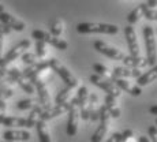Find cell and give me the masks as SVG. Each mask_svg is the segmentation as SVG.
<instances>
[{
  "instance_id": "1",
  "label": "cell",
  "mask_w": 157,
  "mask_h": 142,
  "mask_svg": "<svg viewBox=\"0 0 157 142\" xmlns=\"http://www.w3.org/2000/svg\"><path fill=\"white\" fill-rule=\"evenodd\" d=\"M77 32L81 34H92V33H101V34H116L119 28L111 23H98V22H82L77 25Z\"/></svg>"
},
{
  "instance_id": "2",
  "label": "cell",
  "mask_w": 157,
  "mask_h": 142,
  "mask_svg": "<svg viewBox=\"0 0 157 142\" xmlns=\"http://www.w3.org/2000/svg\"><path fill=\"white\" fill-rule=\"evenodd\" d=\"M48 62H49V68H52V70L62 78L63 82L66 83V86L71 87V89H74V87L78 86V79L75 78V75L72 74V72L68 70V68L66 67L59 59L52 57V59H49Z\"/></svg>"
},
{
  "instance_id": "3",
  "label": "cell",
  "mask_w": 157,
  "mask_h": 142,
  "mask_svg": "<svg viewBox=\"0 0 157 142\" xmlns=\"http://www.w3.org/2000/svg\"><path fill=\"white\" fill-rule=\"evenodd\" d=\"M144 38H145V47H146V59L149 66H156L157 62V43L155 29L152 26H145L144 28Z\"/></svg>"
},
{
  "instance_id": "4",
  "label": "cell",
  "mask_w": 157,
  "mask_h": 142,
  "mask_svg": "<svg viewBox=\"0 0 157 142\" xmlns=\"http://www.w3.org/2000/svg\"><path fill=\"white\" fill-rule=\"evenodd\" d=\"M30 83H32L33 86H34L36 89V93L38 94V102H40L43 107H45L48 109V108H51L52 105H51V96H49V92H48V87L45 85V82L43 81V78H41V74H36L33 75L32 78H30Z\"/></svg>"
},
{
  "instance_id": "5",
  "label": "cell",
  "mask_w": 157,
  "mask_h": 142,
  "mask_svg": "<svg viewBox=\"0 0 157 142\" xmlns=\"http://www.w3.org/2000/svg\"><path fill=\"white\" fill-rule=\"evenodd\" d=\"M30 45H32V41L30 40H22V41H19L17 45H14V47L11 48L4 56H3L2 62H0V68L8 67L10 63H13L14 60H17L18 57L22 56L23 53H25L26 49H29Z\"/></svg>"
},
{
  "instance_id": "6",
  "label": "cell",
  "mask_w": 157,
  "mask_h": 142,
  "mask_svg": "<svg viewBox=\"0 0 157 142\" xmlns=\"http://www.w3.org/2000/svg\"><path fill=\"white\" fill-rule=\"evenodd\" d=\"M109 113H108L107 108L104 107V105H100V125H98L97 130H96L94 132H93L92 138H90V141L92 142H101L104 140V137L107 135L108 132V129H109Z\"/></svg>"
},
{
  "instance_id": "7",
  "label": "cell",
  "mask_w": 157,
  "mask_h": 142,
  "mask_svg": "<svg viewBox=\"0 0 157 142\" xmlns=\"http://www.w3.org/2000/svg\"><path fill=\"white\" fill-rule=\"evenodd\" d=\"M90 82L93 83V85H96L97 87H100V89H102L105 93H108V96H112V97L115 98H117L120 94H122V90L119 89L116 85L113 83V81L112 79H107V78H101V77H98V75H96V74H93V75H90Z\"/></svg>"
},
{
  "instance_id": "8",
  "label": "cell",
  "mask_w": 157,
  "mask_h": 142,
  "mask_svg": "<svg viewBox=\"0 0 157 142\" xmlns=\"http://www.w3.org/2000/svg\"><path fill=\"white\" fill-rule=\"evenodd\" d=\"M70 111H68V120H67V135L68 137H75L78 132V126H79V108L75 104L74 100H70Z\"/></svg>"
},
{
  "instance_id": "9",
  "label": "cell",
  "mask_w": 157,
  "mask_h": 142,
  "mask_svg": "<svg viewBox=\"0 0 157 142\" xmlns=\"http://www.w3.org/2000/svg\"><path fill=\"white\" fill-rule=\"evenodd\" d=\"M94 49L97 51V52L102 53V55H105L107 57H109V59H113V60H120V62H123L126 57V55L120 49H116V48L111 47L109 44L104 43V41H100V40L94 43Z\"/></svg>"
},
{
  "instance_id": "10",
  "label": "cell",
  "mask_w": 157,
  "mask_h": 142,
  "mask_svg": "<svg viewBox=\"0 0 157 142\" xmlns=\"http://www.w3.org/2000/svg\"><path fill=\"white\" fill-rule=\"evenodd\" d=\"M124 37L127 41V47L130 51V56L131 57H140V45H138V40H137V33L132 26L127 25L124 28Z\"/></svg>"
},
{
  "instance_id": "11",
  "label": "cell",
  "mask_w": 157,
  "mask_h": 142,
  "mask_svg": "<svg viewBox=\"0 0 157 142\" xmlns=\"http://www.w3.org/2000/svg\"><path fill=\"white\" fill-rule=\"evenodd\" d=\"M0 23L4 26H7V28H10L11 30H17V32H23L26 28L25 22L21 19H18L17 17H14V15H11L10 13H7V11H3V13H0Z\"/></svg>"
},
{
  "instance_id": "12",
  "label": "cell",
  "mask_w": 157,
  "mask_h": 142,
  "mask_svg": "<svg viewBox=\"0 0 157 142\" xmlns=\"http://www.w3.org/2000/svg\"><path fill=\"white\" fill-rule=\"evenodd\" d=\"M70 107H71L70 102H66V104H55V105H52L51 108L45 109L44 112L41 113L40 120H43V122H48V120L53 119V117H57V116H60V115L68 112V111H70Z\"/></svg>"
},
{
  "instance_id": "13",
  "label": "cell",
  "mask_w": 157,
  "mask_h": 142,
  "mask_svg": "<svg viewBox=\"0 0 157 142\" xmlns=\"http://www.w3.org/2000/svg\"><path fill=\"white\" fill-rule=\"evenodd\" d=\"M142 75L141 70H135V68H128V67H115L111 74V79H126V78H140Z\"/></svg>"
},
{
  "instance_id": "14",
  "label": "cell",
  "mask_w": 157,
  "mask_h": 142,
  "mask_svg": "<svg viewBox=\"0 0 157 142\" xmlns=\"http://www.w3.org/2000/svg\"><path fill=\"white\" fill-rule=\"evenodd\" d=\"M87 111H89V120L97 122L100 119V104H98V96L96 93H90L87 98Z\"/></svg>"
},
{
  "instance_id": "15",
  "label": "cell",
  "mask_w": 157,
  "mask_h": 142,
  "mask_svg": "<svg viewBox=\"0 0 157 142\" xmlns=\"http://www.w3.org/2000/svg\"><path fill=\"white\" fill-rule=\"evenodd\" d=\"M3 137H4V141L17 142V141H29L32 135L26 130H7V131H4Z\"/></svg>"
},
{
  "instance_id": "16",
  "label": "cell",
  "mask_w": 157,
  "mask_h": 142,
  "mask_svg": "<svg viewBox=\"0 0 157 142\" xmlns=\"http://www.w3.org/2000/svg\"><path fill=\"white\" fill-rule=\"evenodd\" d=\"M113 83L119 87L120 90H124V92L130 93L131 96H134V97H138V96L142 94V90H141L140 86L137 85H132L131 82H128L127 79H115Z\"/></svg>"
},
{
  "instance_id": "17",
  "label": "cell",
  "mask_w": 157,
  "mask_h": 142,
  "mask_svg": "<svg viewBox=\"0 0 157 142\" xmlns=\"http://www.w3.org/2000/svg\"><path fill=\"white\" fill-rule=\"evenodd\" d=\"M123 63H124L126 67L128 68H135V70H141V68H145L149 66V63H147V59L146 57H131V56H126L124 60H123Z\"/></svg>"
},
{
  "instance_id": "18",
  "label": "cell",
  "mask_w": 157,
  "mask_h": 142,
  "mask_svg": "<svg viewBox=\"0 0 157 142\" xmlns=\"http://www.w3.org/2000/svg\"><path fill=\"white\" fill-rule=\"evenodd\" d=\"M45 109H47V108L43 107L40 102H37V104L34 105V108L30 111V115L28 116V119H26V120H28V129L36 127V125H37L38 120H40L41 113H43Z\"/></svg>"
},
{
  "instance_id": "19",
  "label": "cell",
  "mask_w": 157,
  "mask_h": 142,
  "mask_svg": "<svg viewBox=\"0 0 157 142\" xmlns=\"http://www.w3.org/2000/svg\"><path fill=\"white\" fill-rule=\"evenodd\" d=\"M157 79V64L150 67L146 72H142L140 78L137 79V86H145V85H149L150 82Z\"/></svg>"
},
{
  "instance_id": "20",
  "label": "cell",
  "mask_w": 157,
  "mask_h": 142,
  "mask_svg": "<svg viewBox=\"0 0 157 142\" xmlns=\"http://www.w3.org/2000/svg\"><path fill=\"white\" fill-rule=\"evenodd\" d=\"M104 107L107 108V111H108V113H109L111 117H115V119L120 117V108H119V104H117V100L115 97L107 94Z\"/></svg>"
},
{
  "instance_id": "21",
  "label": "cell",
  "mask_w": 157,
  "mask_h": 142,
  "mask_svg": "<svg viewBox=\"0 0 157 142\" xmlns=\"http://www.w3.org/2000/svg\"><path fill=\"white\" fill-rule=\"evenodd\" d=\"M146 8H147L146 3H142V4L137 6V7H135L134 10H132L131 13L127 15V22H128V25L132 26L134 23H137L138 21H140V18L144 17V11L146 10Z\"/></svg>"
},
{
  "instance_id": "22",
  "label": "cell",
  "mask_w": 157,
  "mask_h": 142,
  "mask_svg": "<svg viewBox=\"0 0 157 142\" xmlns=\"http://www.w3.org/2000/svg\"><path fill=\"white\" fill-rule=\"evenodd\" d=\"M2 125L6 127H28V120L17 116H6Z\"/></svg>"
},
{
  "instance_id": "23",
  "label": "cell",
  "mask_w": 157,
  "mask_h": 142,
  "mask_svg": "<svg viewBox=\"0 0 157 142\" xmlns=\"http://www.w3.org/2000/svg\"><path fill=\"white\" fill-rule=\"evenodd\" d=\"M36 129H37V134H38V140H40V142H52V138H51L47 122L38 120V123L36 125Z\"/></svg>"
},
{
  "instance_id": "24",
  "label": "cell",
  "mask_w": 157,
  "mask_h": 142,
  "mask_svg": "<svg viewBox=\"0 0 157 142\" xmlns=\"http://www.w3.org/2000/svg\"><path fill=\"white\" fill-rule=\"evenodd\" d=\"M71 93H72V89H71V87L66 86L64 89H62V90H60V92L56 94L55 102H56V104H66V102H70Z\"/></svg>"
},
{
  "instance_id": "25",
  "label": "cell",
  "mask_w": 157,
  "mask_h": 142,
  "mask_svg": "<svg viewBox=\"0 0 157 142\" xmlns=\"http://www.w3.org/2000/svg\"><path fill=\"white\" fill-rule=\"evenodd\" d=\"M15 83H18L21 87H22V90L23 92H26L28 94H34L36 93V89H34V86L30 83V81L29 79H25V78L22 77V71H21V75L17 78V82Z\"/></svg>"
},
{
  "instance_id": "26",
  "label": "cell",
  "mask_w": 157,
  "mask_h": 142,
  "mask_svg": "<svg viewBox=\"0 0 157 142\" xmlns=\"http://www.w3.org/2000/svg\"><path fill=\"white\" fill-rule=\"evenodd\" d=\"M52 37V34L48 32H44V30H33L32 32V38H34L36 41H43V43L48 44Z\"/></svg>"
},
{
  "instance_id": "27",
  "label": "cell",
  "mask_w": 157,
  "mask_h": 142,
  "mask_svg": "<svg viewBox=\"0 0 157 142\" xmlns=\"http://www.w3.org/2000/svg\"><path fill=\"white\" fill-rule=\"evenodd\" d=\"M38 102V100H34V98H25V100H21L18 101L17 104V108L21 111H26V109H33L34 105Z\"/></svg>"
},
{
  "instance_id": "28",
  "label": "cell",
  "mask_w": 157,
  "mask_h": 142,
  "mask_svg": "<svg viewBox=\"0 0 157 142\" xmlns=\"http://www.w3.org/2000/svg\"><path fill=\"white\" fill-rule=\"evenodd\" d=\"M93 71H96V75L101 78H107V79H111L109 77V70L105 67L104 64H100V63H94L93 64Z\"/></svg>"
},
{
  "instance_id": "29",
  "label": "cell",
  "mask_w": 157,
  "mask_h": 142,
  "mask_svg": "<svg viewBox=\"0 0 157 142\" xmlns=\"http://www.w3.org/2000/svg\"><path fill=\"white\" fill-rule=\"evenodd\" d=\"M48 44H51L53 48H56V49H60V51H66L68 48V43L67 41H64V40H62V38H59V37H51V40H49V43Z\"/></svg>"
},
{
  "instance_id": "30",
  "label": "cell",
  "mask_w": 157,
  "mask_h": 142,
  "mask_svg": "<svg viewBox=\"0 0 157 142\" xmlns=\"http://www.w3.org/2000/svg\"><path fill=\"white\" fill-rule=\"evenodd\" d=\"M63 33V21L62 19H55L51 23V34L53 37H59Z\"/></svg>"
},
{
  "instance_id": "31",
  "label": "cell",
  "mask_w": 157,
  "mask_h": 142,
  "mask_svg": "<svg viewBox=\"0 0 157 142\" xmlns=\"http://www.w3.org/2000/svg\"><path fill=\"white\" fill-rule=\"evenodd\" d=\"M21 59H22V62L28 66H33V64L40 62V59L37 57V55H36V53H32V52H25L22 56H21Z\"/></svg>"
},
{
  "instance_id": "32",
  "label": "cell",
  "mask_w": 157,
  "mask_h": 142,
  "mask_svg": "<svg viewBox=\"0 0 157 142\" xmlns=\"http://www.w3.org/2000/svg\"><path fill=\"white\" fill-rule=\"evenodd\" d=\"M36 55L38 59H44L47 55V44L43 41H36Z\"/></svg>"
},
{
  "instance_id": "33",
  "label": "cell",
  "mask_w": 157,
  "mask_h": 142,
  "mask_svg": "<svg viewBox=\"0 0 157 142\" xmlns=\"http://www.w3.org/2000/svg\"><path fill=\"white\" fill-rule=\"evenodd\" d=\"M13 94H14V90L11 89L10 86H7V85H3V83H0V96H3L6 100L7 98H10V97H13Z\"/></svg>"
},
{
  "instance_id": "34",
  "label": "cell",
  "mask_w": 157,
  "mask_h": 142,
  "mask_svg": "<svg viewBox=\"0 0 157 142\" xmlns=\"http://www.w3.org/2000/svg\"><path fill=\"white\" fill-rule=\"evenodd\" d=\"M144 17L149 21H157V10H152V8H146L144 11Z\"/></svg>"
},
{
  "instance_id": "35",
  "label": "cell",
  "mask_w": 157,
  "mask_h": 142,
  "mask_svg": "<svg viewBox=\"0 0 157 142\" xmlns=\"http://www.w3.org/2000/svg\"><path fill=\"white\" fill-rule=\"evenodd\" d=\"M120 135H122V138H120V142H128L132 137H134V132H132L131 129H127V130H124L123 132H120Z\"/></svg>"
},
{
  "instance_id": "36",
  "label": "cell",
  "mask_w": 157,
  "mask_h": 142,
  "mask_svg": "<svg viewBox=\"0 0 157 142\" xmlns=\"http://www.w3.org/2000/svg\"><path fill=\"white\" fill-rule=\"evenodd\" d=\"M6 112H7V102H6V100H2L0 101V125H2L3 119L7 116Z\"/></svg>"
},
{
  "instance_id": "37",
  "label": "cell",
  "mask_w": 157,
  "mask_h": 142,
  "mask_svg": "<svg viewBox=\"0 0 157 142\" xmlns=\"http://www.w3.org/2000/svg\"><path fill=\"white\" fill-rule=\"evenodd\" d=\"M147 132H149L150 142H157V127L156 126H150V127L147 129Z\"/></svg>"
},
{
  "instance_id": "38",
  "label": "cell",
  "mask_w": 157,
  "mask_h": 142,
  "mask_svg": "<svg viewBox=\"0 0 157 142\" xmlns=\"http://www.w3.org/2000/svg\"><path fill=\"white\" fill-rule=\"evenodd\" d=\"M120 138H122L120 132H113V134L111 135V138L107 142H120Z\"/></svg>"
},
{
  "instance_id": "39",
  "label": "cell",
  "mask_w": 157,
  "mask_h": 142,
  "mask_svg": "<svg viewBox=\"0 0 157 142\" xmlns=\"http://www.w3.org/2000/svg\"><path fill=\"white\" fill-rule=\"evenodd\" d=\"M13 32L10 28H7V26H4V25H2L0 23V34H3V36H7V34H10V33Z\"/></svg>"
},
{
  "instance_id": "40",
  "label": "cell",
  "mask_w": 157,
  "mask_h": 142,
  "mask_svg": "<svg viewBox=\"0 0 157 142\" xmlns=\"http://www.w3.org/2000/svg\"><path fill=\"white\" fill-rule=\"evenodd\" d=\"M3 45H4V36L0 34V62L3 59Z\"/></svg>"
},
{
  "instance_id": "41",
  "label": "cell",
  "mask_w": 157,
  "mask_h": 142,
  "mask_svg": "<svg viewBox=\"0 0 157 142\" xmlns=\"http://www.w3.org/2000/svg\"><path fill=\"white\" fill-rule=\"evenodd\" d=\"M146 6H147V8L155 10V7H157V0H149V2H146Z\"/></svg>"
},
{
  "instance_id": "42",
  "label": "cell",
  "mask_w": 157,
  "mask_h": 142,
  "mask_svg": "<svg viewBox=\"0 0 157 142\" xmlns=\"http://www.w3.org/2000/svg\"><path fill=\"white\" fill-rule=\"evenodd\" d=\"M149 113L150 115H157V105H152L149 108Z\"/></svg>"
},
{
  "instance_id": "43",
  "label": "cell",
  "mask_w": 157,
  "mask_h": 142,
  "mask_svg": "<svg viewBox=\"0 0 157 142\" xmlns=\"http://www.w3.org/2000/svg\"><path fill=\"white\" fill-rule=\"evenodd\" d=\"M138 142H150V140L145 135H141V137H138Z\"/></svg>"
},
{
  "instance_id": "44",
  "label": "cell",
  "mask_w": 157,
  "mask_h": 142,
  "mask_svg": "<svg viewBox=\"0 0 157 142\" xmlns=\"http://www.w3.org/2000/svg\"><path fill=\"white\" fill-rule=\"evenodd\" d=\"M3 11H6V10H4V6L0 4V13H3Z\"/></svg>"
},
{
  "instance_id": "45",
  "label": "cell",
  "mask_w": 157,
  "mask_h": 142,
  "mask_svg": "<svg viewBox=\"0 0 157 142\" xmlns=\"http://www.w3.org/2000/svg\"><path fill=\"white\" fill-rule=\"evenodd\" d=\"M2 100H6V98L3 97V96H0V101H2Z\"/></svg>"
},
{
  "instance_id": "46",
  "label": "cell",
  "mask_w": 157,
  "mask_h": 142,
  "mask_svg": "<svg viewBox=\"0 0 157 142\" xmlns=\"http://www.w3.org/2000/svg\"><path fill=\"white\" fill-rule=\"evenodd\" d=\"M156 127H157V119H156Z\"/></svg>"
},
{
  "instance_id": "47",
  "label": "cell",
  "mask_w": 157,
  "mask_h": 142,
  "mask_svg": "<svg viewBox=\"0 0 157 142\" xmlns=\"http://www.w3.org/2000/svg\"><path fill=\"white\" fill-rule=\"evenodd\" d=\"M0 142H8V141H0Z\"/></svg>"
},
{
  "instance_id": "48",
  "label": "cell",
  "mask_w": 157,
  "mask_h": 142,
  "mask_svg": "<svg viewBox=\"0 0 157 142\" xmlns=\"http://www.w3.org/2000/svg\"><path fill=\"white\" fill-rule=\"evenodd\" d=\"M156 32H157V30H156Z\"/></svg>"
}]
</instances>
